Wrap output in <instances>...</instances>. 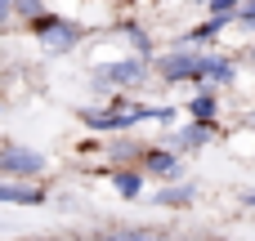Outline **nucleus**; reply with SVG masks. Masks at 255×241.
<instances>
[{"label": "nucleus", "mask_w": 255, "mask_h": 241, "mask_svg": "<svg viewBox=\"0 0 255 241\" xmlns=\"http://www.w3.org/2000/svg\"><path fill=\"white\" fill-rule=\"evenodd\" d=\"M81 121L99 134H112V130H130L143 121H175V107H108V112H81Z\"/></svg>", "instance_id": "obj_1"}, {"label": "nucleus", "mask_w": 255, "mask_h": 241, "mask_svg": "<svg viewBox=\"0 0 255 241\" xmlns=\"http://www.w3.org/2000/svg\"><path fill=\"white\" fill-rule=\"evenodd\" d=\"M206 67H211V49H193V45H179V49L157 58V72L166 80H197V85H206Z\"/></svg>", "instance_id": "obj_2"}, {"label": "nucleus", "mask_w": 255, "mask_h": 241, "mask_svg": "<svg viewBox=\"0 0 255 241\" xmlns=\"http://www.w3.org/2000/svg\"><path fill=\"white\" fill-rule=\"evenodd\" d=\"M45 170H49L45 152L22 148V143H0V179H22V183H31V179H40Z\"/></svg>", "instance_id": "obj_3"}, {"label": "nucleus", "mask_w": 255, "mask_h": 241, "mask_svg": "<svg viewBox=\"0 0 255 241\" xmlns=\"http://www.w3.org/2000/svg\"><path fill=\"white\" fill-rule=\"evenodd\" d=\"M27 27H31V36H40V40H45V49H49V54H72V49H76V40H81V27H76V22H67V18H58V13H40V18H31Z\"/></svg>", "instance_id": "obj_4"}, {"label": "nucleus", "mask_w": 255, "mask_h": 241, "mask_svg": "<svg viewBox=\"0 0 255 241\" xmlns=\"http://www.w3.org/2000/svg\"><path fill=\"white\" fill-rule=\"evenodd\" d=\"M90 76H94L99 89H126V85H139L148 76V58L130 54V58H117V63H99Z\"/></svg>", "instance_id": "obj_5"}, {"label": "nucleus", "mask_w": 255, "mask_h": 241, "mask_svg": "<svg viewBox=\"0 0 255 241\" xmlns=\"http://www.w3.org/2000/svg\"><path fill=\"white\" fill-rule=\"evenodd\" d=\"M139 161H143L139 170H143V174H157V179H179V174H184V161H179L175 148H148Z\"/></svg>", "instance_id": "obj_6"}, {"label": "nucleus", "mask_w": 255, "mask_h": 241, "mask_svg": "<svg viewBox=\"0 0 255 241\" xmlns=\"http://www.w3.org/2000/svg\"><path fill=\"white\" fill-rule=\"evenodd\" d=\"M0 201L4 206H45L49 192L36 183H22V179H0Z\"/></svg>", "instance_id": "obj_7"}, {"label": "nucleus", "mask_w": 255, "mask_h": 241, "mask_svg": "<svg viewBox=\"0 0 255 241\" xmlns=\"http://www.w3.org/2000/svg\"><path fill=\"white\" fill-rule=\"evenodd\" d=\"M215 139V121H193V125H184L179 134H175V152H197V148H206Z\"/></svg>", "instance_id": "obj_8"}, {"label": "nucleus", "mask_w": 255, "mask_h": 241, "mask_svg": "<svg viewBox=\"0 0 255 241\" xmlns=\"http://www.w3.org/2000/svg\"><path fill=\"white\" fill-rule=\"evenodd\" d=\"M229 22H238V18H224V13H211L206 22H197V27L188 31V40H184V45H193V49H197V45H206V40H215V36H220V31H224Z\"/></svg>", "instance_id": "obj_9"}, {"label": "nucleus", "mask_w": 255, "mask_h": 241, "mask_svg": "<svg viewBox=\"0 0 255 241\" xmlns=\"http://www.w3.org/2000/svg\"><path fill=\"white\" fill-rule=\"evenodd\" d=\"M233 76H238V63H233V58H224V54H211L206 85H211V89H215V85H233Z\"/></svg>", "instance_id": "obj_10"}, {"label": "nucleus", "mask_w": 255, "mask_h": 241, "mask_svg": "<svg viewBox=\"0 0 255 241\" xmlns=\"http://www.w3.org/2000/svg\"><path fill=\"white\" fill-rule=\"evenodd\" d=\"M112 183H117V192H121L126 201H139V197H143V170H117Z\"/></svg>", "instance_id": "obj_11"}, {"label": "nucleus", "mask_w": 255, "mask_h": 241, "mask_svg": "<svg viewBox=\"0 0 255 241\" xmlns=\"http://www.w3.org/2000/svg\"><path fill=\"white\" fill-rule=\"evenodd\" d=\"M188 112H193V121H215V112H220V98H215L211 89H202V94H193Z\"/></svg>", "instance_id": "obj_12"}, {"label": "nucleus", "mask_w": 255, "mask_h": 241, "mask_svg": "<svg viewBox=\"0 0 255 241\" xmlns=\"http://www.w3.org/2000/svg\"><path fill=\"white\" fill-rule=\"evenodd\" d=\"M193 197H197V192H193L188 183H179V188H161L152 201H157V206H193Z\"/></svg>", "instance_id": "obj_13"}, {"label": "nucleus", "mask_w": 255, "mask_h": 241, "mask_svg": "<svg viewBox=\"0 0 255 241\" xmlns=\"http://www.w3.org/2000/svg\"><path fill=\"white\" fill-rule=\"evenodd\" d=\"M94 241H161L152 228H117V233H99Z\"/></svg>", "instance_id": "obj_14"}, {"label": "nucleus", "mask_w": 255, "mask_h": 241, "mask_svg": "<svg viewBox=\"0 0 255 241\" xmlns=\"http://www.w3.org/2000/svg\"><path fill=\"white\" fill-rule=\"evenodd\" d=\"M121 31L130 36V45H134V54H139V58H148V54H152V40H148V31H139L134 22H126Z\"/></svg>", "instance_id": "obj_15"}, {"label": "nucleus", "mask_w": 255, "mask_h": 241, "mask_svg": "<svg viewBox=\"0 0 255 241\" xmlns=\"http://www.w3.org/2000/svg\"><path fill=\"white\" fill-rule=\"evenodd\" d=\"M40 13H45L40 0H13V18H27V22H31V18H40Z\"/></svg>", "instance_id": "obj_16"}, {"label": "nucleus", "mask_w": 255, "mask_h": 241, "mask_svg": "<svg viewBox=\"0 0 255 241\" xmlns=\"http://www.w3.org/2000/svg\"><path fill=\"white\" fill-rule=\"evenodd\" d=\"M238 22H242V27H251V31H255V0H247V4L238 9Z\"/></svg>", "instance_id": "obj_17"}, {"label": "nucleus", "mask_w": 255, "mask_h": 241, "mask_svg": "<svg viewBox=\"0 0 255 241\" xmlns=\"http://www.w3.org/2000/svg\"><path fill=\"white\" fill-rule=\"evenodd\" d=\"M13 18V0H0V22H9Z\"/></svg>", "instance_id": "obj_18"}, {"label": "nucleus", "mask_w": 255, "mask_h": 241, "mask_svg": "<svg viewBox=\"0 0 255 241\" xmlns=\"http://www.w3.org/2000/svg\"><path fill=\"white\" fill-rule=\"evenodd\" d=\"M242 201H247V210H255V192H247V197H242Z\"/></svg>", "instance_id": "obj_19"}]
</instances>
